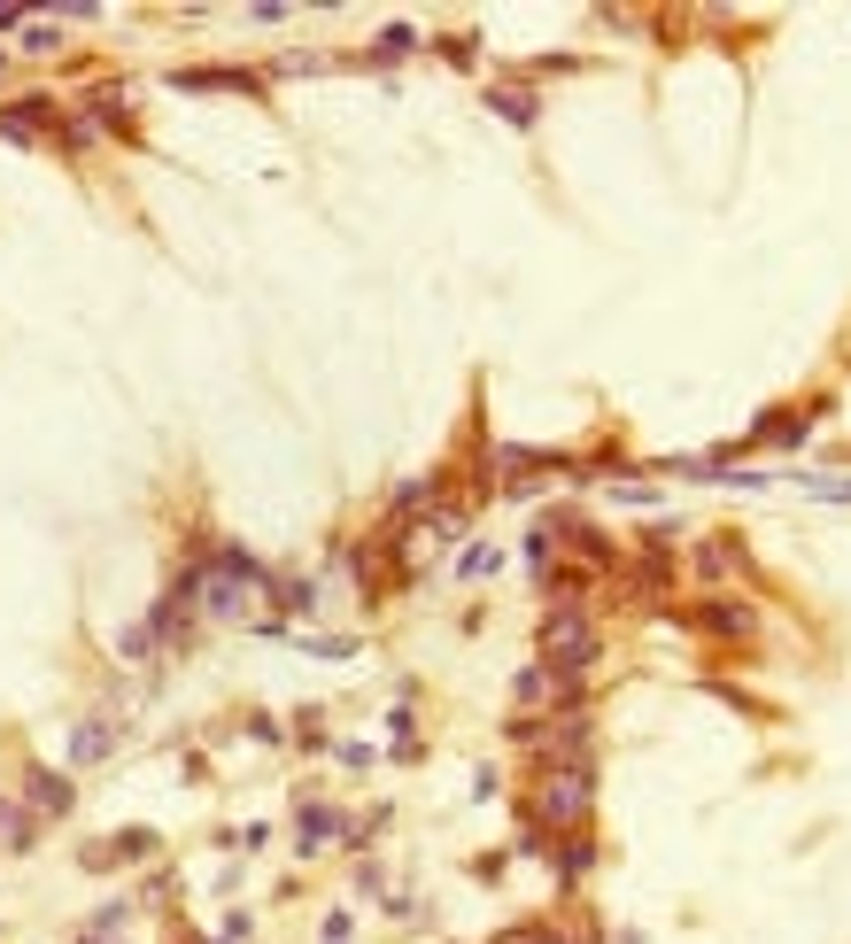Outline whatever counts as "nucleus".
I'll use <instances>...</instances> for the list:
<instances>
[{
	"label": "nucleus",
	"mask_w": 851,
	"mask_h": 944,
	"mask_svg": "<svg viewBox=\"0 0 851 944\" xmlns=\"http://www.w3.org/2000/svg\"><path fill=\"white\" fill-rule=\"evenodd\" d=\"M588 797H596V767H542L527 813H534V828H581Z\"/></svg>",
	"instance_id": "nucleus-2"
},
{
	"label": "nucleus",
	"mask_w": 851,
	"mask_h": 944,
	"mask_svg": "<svg viewBox=\"0 0 851 944\" xmlns=\"http://www.w3.org/2000/svg\"><path fill=\"white\" fill-rule=\"evenodd\" d=\"M24 782H31V813H70V797H78L62 774H47V767H31Z\"/></svg>",
	"instance_id": "nucleus-5"
},
{
	"label": "nucleus",
	"mask_w": 851,
	"mask_h": 944,
	"mask_svg": "<svg viewBox=\"0 0 851 944\" xmlns=\"http://www.w3.org/2000/svg\"><path fill=\"white\" fill-rule=\"evenodd\" d=\"M457 573H465V581H480V573H496V550H488V542H472V550H465V565H457Z\"/></svg>",
	"instance_id": "nucleus-13"
},
{
	"label": "nucleus",
	"mask_w": 851,
	"mask_h": 944,
	"mask_svg": "<svg viewBox=\"0 0 851 944\" xmlns=\"http://www.w3.org/2000/svg\"><path fill=\"white\" fill-rule=\"evenodd\" d=\"M31 836H39V828H31V813H16V805L0 797V844H8V852H24Z\"/></svg>",
	"instance_id": "nucleus-12"
},
{
	"label": "nucleus",
	"mask_w": 851,
	"mask_h": 944,
	"mask_svg": "<svg viewBox=\"0 0 851 944\" xmlns=\"http://www.w3.org/2000/svg\"><path fill=\"white\" fill-rule=\"evenodd\" d=\"M488 109H496V117H511V124H519V132H527V124L542 117V109H534V93H527V86H488Z\"/></svg>",
	"instance_id": "nucleus-7"
},
{
	"label": "nucleus",
	"mask_w": 851,
	"mask_h": 944,
	"mask_svg": "<svg viewBox=\"0 0 851 944\" xmlns=\"http://www.w3.org/2000/svg\"><path fill=\"white\" fill-rule=\"evenodd\" d=\"M109 720H86V728H78V736H70V759H78V767H93V759H109Z\"/></svg>",
	"instance_id": "nucleus-8"
},
{
	"label": "nucleus",
	"mask_w": 851,
	"mask_h": 944,
	"mask_svg": "<svg viewBox=\"0 0 851 944\" xmlns=\"http://www.w3.org/2000/svg\"><path fill=\"white\" fill-rule=\"evenodd\" d=\"M805 426H813V418H805V411H774V418H759V442H782V449H790V442H805Z\"/></svg>",
	"instance_id": "nucleus-10"
},
{
	"label": "nucleus",
	"mask_w": 851,
	"mask_h": 944,
	"mask_svg": "<svg viewBox=\"0 0 851 944\" xmlns=\"http://www.w3.org/2000/svg\"><path fill=\"white\" fill-rule=\"evenodd\" d=\"M689 620L705 627V635H720V643H751V627H759V612L751 604H735V596H705Z\"/></svg>",
	"instance_id": "nucleus-3"
},
{
	"label": "nucleus",
	"mask_w": 851,
	"mask_h": 944,
	"mask_svg": "<svg viewBox=\"0 0 851 944\" xmlns=\"http://www.w3.org/2000/svg\"><path fill=\"white\" fill-rule=\"evenodd\" d=\"M171 86H186V93H256V78H248V70H171Z\"/></svg>",
	"instance_id": "nucleus-4"
},
{
	"label": "nucleus",
	"mask_w": 851,
	"mask_h": 944,
	"mask_svg": "<svg viewBox=\"0 0 851 944\" xmlns=\"http://www.w3.org/2000/svg\"><path fill=\"white\" fill-rule=\"evenodd\" d=\"M534 643H542V666H558V674H588L604 658V635H596V620L581 604H550L542 627H534Z\"/></svg>",
	"instance_id": "nucleus-1"
},
{
	"label": "nucleus",
	"mask_w": 851,
	"mask_h": 944,
	"mask_svg": "<svg viewBox=\"0 0 851 944\" xmlns=\"http://www.w3.org/2000/svg\"><path fill=\"white\" fill-rule=\"evenodd\" d=\"M588 859H596V844H588L581 828H573V836H565V844H558V875H565V883H573V875H588Z\"/></svg>",
	"instance_id": "nucleus-11"
},
{
	"label": "nucleus",
	"mask_w": 851,
	"mask_h": 944,
	"mask_svg": "<svg viewBox=\"0 0 851 944\" xmlns=\"http://www.w3.org/2000/svg\"><path fill=\"white\" fill-rule=\"evenodd\" d=\"M333 828H341V813H333V805H302V813H294V844H302V852H318Z\"/></svg>",
	"instance_id": "nucleus-6"
},
{
	"label": "nucleus",
	"mask_w": 851,
	"mask_h": 944,
	"mask_svg": "<svg viewBox=\"0 0 851 944\" xmlns=\"http://www.w3.org/2000/svg\"><path fill=\"white\" fill-rule=\"evenodd\" d=\"M728 565H743V542H728V534H712L705 550H697V573H705V581H720Z\"/></svg>",
	"instance_id": "nucleus-9"
}]
</instances>
